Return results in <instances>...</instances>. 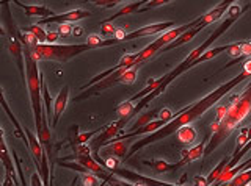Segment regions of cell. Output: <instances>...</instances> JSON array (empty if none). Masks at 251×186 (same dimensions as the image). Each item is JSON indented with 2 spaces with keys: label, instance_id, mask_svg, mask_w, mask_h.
<instances>
[{
  "label": "cell",
  "instance_id": "cell-1",
  "mask_svg": "<svg viewBox=\"0 0 251 186\" xmlns=\"http://www.w3.org/2000/svg\"><path fill=\"white\" fill-rule=\"evenodd\" d=\"M248 79H251V60H247L245 63H243V69L240 71L239 75H235L234 79H231L229 82L223 83L222 86L215 88L212 92H209L207 96H204L201 100H198V102L182 108V110L176 113L175 118H173L170 122L165 124V125H162L159 130L152 131V133H149L146 138H141L135 144H132L127 155H126V160H129L132 155H135L138 150L143 149V147H146L149 144H154V143H159V141H162V139L168 138L170 135H175L176 130L180 128L182 125H188V124H192L193 121L200 119L201 116L209 110V108H212L215 103H218L220 100L227 94V92H231L234 88H237L240 83H243Z\"/></svg>",
  "mask_w": 251,
  "mask_h": 186
},
{
  "label": "cell",
  "instance_id": "cell-2",
  "mask_svg": "<svg viewBox=\"0 0 251 186\" xmlns=\"http://www.w3.org/2000/svg\"><path fill=\"white\" fill-rule=\"evenodd\" d=\"M251 113V82L242 94L235 96L231 103L226 105V111L218 122L212 124V136L204 147V155H210L218 145H222L227 136L248 118Z\"/></svg>",
  "mask_w": 251,
  "mask_h": 186
},
{
  "label": "cell",
  "instance_id": "cell-3",
  "mask_svg": "<svg viewBox=\"0 0 251 186\" xmlns=\"http://www.w3.org/2000/svg\"><path fill=\"white\" fill-rule=\"evenodd\" d=\"M96 45L88 41L82 44H36L31 47V53L36 61H55V63H68L74 57L85 53L88 50H94Z\"/></svg>",
  "mask_w": 251,
  "mask_h": 186
},
{
  "label": "cell",
  "instance_id": "cell-4",
  "mask_svg": "<svg viewBox=\"0 0 251 186\" xmlns=\"http://www.w3.org/2000/svg\"><path fill=\"white\" fill-rule=\"evenodd\" d=\"M135 80H137V67H130V69L121 67L118 71H113L110 75H107L105 79L91 84L90 88H85L82 94H78L74 100H85L88 97L98 96L99 92L112 88L115 84H132Z\"/></svg>",
  "mask_w": 251,
  "mask_h": 186
},
{
  "label": "cell",
  "instance_id": "cell-5",
  "mask_svg": "<svg viewBox=\"0 0 251 186\" xmlns=\"http://www.w3.org/2000/svg\"><path fill=\"white\" fill-rule=\"evenodd\" d=\"M91 13L86 10H73L68 13H61V14H53V16L44 18L38 22V25H47V24H65V22H77L90 18Z\"/></svg>",
  "mask_w": 251,
  "mask_h": 186
},
{
  "label": "cell",
  "instance_id": "cell-6",
  "mask_svg": "<svg viewBox=\"0 0 251 186\" xmlns=\"http://www.w3.org/2000/svg\"><path fill=\"white\" fill-rule=\"evenodd\" d=\"M176 24L175 22H160V24H151V25H146V27H141L135 32H130L129 35L124 36L123 41H132V40H137V38H145V36H152V35H160L167 30L173 28Z\"/></svg>",
  "mask_w": 251,
  "mask_h": 186
},
{
  "label": "cell",
  "instance_id": "cell-7",
  "mask_svg": "<svg viewBox=\"0 0 251 186\" xmlns=\"http://www.w3.org/2000/svg\"><path fill=\"white\" fill-rule=\"evenodd\" d=\"M0 163L3 165V167H5V170H6V177H8V180H6L3 185L18 183V180L14 178V165H13V160H11L10 150H8V145H6V143H5L3 130H0Z\"/></svg>",
  "mask_w": 251,
  "mask_h": 186
},
{
  "label": "cell",
  "instance_id": "cell-8",
  "mask_svg": "<svg viewBox=\"0 0 251 186\" xmlns=\"http://www.w3.org/2000/svg\"><path fill=\"white\" fill-rule=\"evenodd\" d=\"M112 174H115L118 177H123V178H126V180H130L132 183H135V185H170L167 182L155 180V178H149V177H145L141 174H137V172H133V170H130V169L116 167Z\"/></svg>",
  "mask_w": 251,
  "mask_h": 186
},
{
  "label": "cell",
  "instance_id": "cell-9",
  "mask_svg": "<svg viewBox=\"0 0 251 186\" xmlns=\"http://www.w3.org/2000/svg\"><path fill=\"white\" fill-rule=\"evenodd\" d=\"M0 106L3 108V111H5V113H6V116H8V119H10V121H11V124L14 125L16 135H18V136L22 139V143L28 147V139H27V135H25V130H24V127L19 124V121L16 119V116L13 114L11 108H10V105H8L6 99H5V94H3V89H2V88H0Z\"/></svg>",
  "mask_w": 251,
  "mask_h": 186
},
{
  "label": "cell",
  "instance_id": "cell-10",
  "mask_svg": "<svg viewBox=\"0 0 251 186\" xmlns=\"http://www.w3.org/2000/svg\"><path fill=\"white\" fill-rule=\"evenodd\" d=\"M105 149L102 150V155L105 157H116V158H124L126 160V155H127L129 149H130V144L127 139H118V141H112L104 145Z\"/></svg>",
  "mask_w": 251,
  "mask_h": 186
},
{
  "label": "cell",
  "instance_id": "cell-11",
  "mask_svg": "<svg viewBox=\"0 0 251 186\" xmlns=\"http://www.w3.org/2000/svg\"><path fill=\"white\" fill-rule=\"evenodd\" d=\"M68 100H69V86H63V89L60 91L57 99L53 100V114H52V125L53 127L58 125V121L61 118V114L66 110Z\"/></svg>",
  "mask_w": 251,
  "mask_h": 186
},
{
  "label": "cell",
  "instance_id": "cell-12",
  "mask_svg": "<svg viewBox=\"0 0 251 186\" xmlns=\"http://www.w3.org/2000/svg\"><path fill=\"white\" fill-rule=\"evenodd\" d=\"M235 2H237V0H223V2H220L212 11H209V13H206V14H202V16H200L201 24L207 27V25L212 24V22L218 21V19L222 18L223 14L227 11V8H229L231 5H234Z\"/></svg>",
  "mask_w": 251,
  "mask_h": 186
},
{
  "label": "cell",
  "instance_id": "cell-13",
  "mask_svg": "<svg viewBox=\"0 0 251 186\" xmlns=\"http://www.w3.org/2000/svg\"><path fill=\"white\" fill-rule=\"evenodd\" d=\"M202 28H206L204 25H196V27H193V28H190V30H187V32H184L182 35H180L179 38H176L175 41H171L168 45H165V47L160 50V52H168V50H173L175 47H180V45H184V44H187V42H190L193 38L198 35Z\"/></svg>",
  "mask_w": 251,
  "mask_h": 186
},
{
  "label": "cell",
  "instance_id": "cell-14",
  "mask_svg": "<svg viewBox=\"0 0 251 186\" xmlns=\"http://www.w3.org/2000/svg\"><path fill=\"white\" fill-rule=\"evenodd\" d=\"M13 2L18 6H21V8L25 11L27 16H30V18L35 16V18L44 19V18H49V16H53L55 14L50 8H47V6H44V5H25V3L19 2V0H13Z\"/></svg>",
  "mask_w": 251,
  "mask_h": 186
},
{
  "label": "cell",
  "instance_id": "cell-15",
  "mask_svg": "<svg viewBox=\"0 0 251 186\" xmlns=\"http://www.w3.org/2000/svg\"><path fill=\"white\" fill-rule=\"evenodd\" d=\"M206 143H207V141H206ZM206 143L196 144L195 147H192V149H185V150H182V160H180L179 163H176V165H175L176 170H177L179 167H182V166L188 165V163H192V161H195V160L201 158L202 155H204V147H206Z\"/></svg>",
  "mask_w": 251,
  "mask_h": 186
},
{
  "label": "cell",
  "instance_id": "cell-16",
  "mask_svg": "<svg viewBox=\"0 0 251 186\" xmlns=\"http://www.w3.org/2000/svg\"><path fill=\"white\" fill-rule=\"evenodd\" d=\"M141 163H143L145 166L151 167L157 174H167V172H171V170H176L175 165H171V163L165 161V160H151V161L145 160Z\"/></svg>",
  "mask_w": 251,
  "mask_h": 186
},
{
  "label": "cell",
  "instance_id": "cell-17",
  "mask_svg": "<svg viewBox=\"0 0 251 186\" xmlns=\"http://www.w3.org/2000/svg\"><path fill=\"white\" fill-rule=\"evenodd\" d=\"M175 135L177 136V139L182 144H192L196 139V135L198 133H196V128L192 125V124H188V125H182L180 128H177Z\"/></svg>",
  "mask_w": 251,
  "mask_h": 186
},
{
  "label": "cell",
  "instance_id": "cell-18",
  "mask_svg": "<svg viewBox=\"0 0 251 186\" xmlns=\"http://www.w3.org/2000/svg\"><path fill=\"white\" fill-rule=\"evenodd\" d=\"M149 0H138V2H133V3H129V5H126L124 8H121L118 13H115L113 16H110L105 22H113L115 19L118 18H121V16H126V14H130V13H137L141 6H143L145 3H148Z\"/></svg>",
  "mask_w": 251,
  "mask_h": 186
},
{
  "label": "cell",
  "instance_id": "cell-19",
  "mask_svg": "<svg viewBox=\"0 0 251 186\" xmlns=\"http://www.w3.org/2000/svg\"><path fill=\"white\" fill-rule=\"evenodd\" d=\"M227 185L231 186H248L251 185V167L250 169H245V170H240L239 174H235Z\"/></svg>",
  "mask_w": 251,
  "mask_h": 186
},
{
  "label": "cell",
  "instance_id": "cell-20",
  "mask_svg": "<svg viewBox=\"0 0 251 186\" xmlns=\"http://www.w3.org/2000/svg\"><path fill=\"white\" fill-rule=\"evenodd\" d=\"M133 108H135V102H132V100H127V102L118 105L115 113L120 116V119H123V118L130 119V118H133Z\"/></svg>",
  "mask_w": 251,
  "mask_h": 186
},
{
  "label": "cell",
  "instance_id": "cell-21",
  "mask_svg": "<svg viewBox=\"0 0 251 186\" xmlns=\"http://www.w3.org/2000/svg\"><path fill=\"white\" fill-rule=\"evenodd\" d=\"M25 32H30L31 35H33L36 40H38V42L39 44H46L47 41H46V36H47V32L46 30L41 27V25H38V24H35V25H30V27H27V28H24Z\"/></svg>",
  "mask_w": 251,
  "mask_h": 186
},
{
  "label": "cell",
  "instance_id": "cell-22",
  "mask_svg": "<svg viewBox=\"0 0 251 186\" xmlns=\"http://www.w3.org/2000/svg\"><path fill=\"white\" fill-rule=\"evenodd\" d=\"M157 118H159V111H157V110H152V111H148V113H145V114H141L140 118L135 121V124H133L132 130H133V128H137V127H141V125H146L148 122H151V121H154V119H157Z\"/></svg>",
  "mask_w": 251,
  "mask_h": 186
},
{
  "label": "cell",
  "instance_id": "cell-23",
  "mask_svg": "<svg viewBox=\"0 0 251 186\" xmlns=\"http://www.w3.org/2000/svg\"><path fill=\"white\" fill-rule=\"evenodd\" d=\"M229 161V158H223L222 161L218 163V166H215L214 169H212V172L207 175V185H214L215 183V180L220 177V174L223 172V169H225V166H226V163Z\"/></svg>",
  "mask_w": 251,
  "mask_h": 186
},
{
  "label": "cell",
  "instance_id": "cell-24",
  "mask_svg": "<svg viewBox=\"0 0 251 186\" xmlns=\"http://www.w3.org/2000/svg\"><path fill=\"white\" fill-rule=\"evenodd\" d=\"M102 183H104V182H102L96 174H93V172L83 174L82 185H85V186H99V185H102Z\"/></svg>",
  "mask_w": 251,
  "mask_h": 186
},
{
  "label": "cell",
  "instance_id": "cell-25",
  "mask_svg": "<svg viewBox=\"0 0 251 186\" xmlns=\"http://www.w3.org/2000/svg\"><path fill=\"white\" fill-rule=\"evenodd\" d=\"M168 2H171V0H149V2L141 6V8H140L137 13H146V11H149V10L157 8V6H162V5L168 3Z\"/></svg>",
  "mask_w": 251,
  "mask_h": 186
},
{
  "label": "cell",
  "instance_id": "cell-26",
  "mask_svg": "<svg viewBox=\"0 0 251 186\" xmlns=\"http://www.w3.org/2000/svg\"><path fill=\"white\" fill-rule=\"evenodd\" d=\"M248 141H250V138H248V127H245V128H242V130H240V133H239V136H237V145H235V150H234V152L240 150L242 147L245 145Z\"/></svg>",
  "mask_w": 251,
  "mask_h": 186
},
{
  "label": "cell",
  "instance_id": "cell-27",
  "mask_svg": "<svg viewBox=\"0 0 251 186\" xmlns=\"http://www.w3.org/2000/svg\"><path fill=\"white\" fill-rule=\"evenodd\" d=\"M116 33V27L112 24V22H102L100 24V35L107 38V36H113Z\"/></svg>",
  "mask_w": 251,
  "mask_h": 186
},
{
  "label": "cell",
  "instance_id": "cell-28",
  "mask_svg": "<svg viewBox=\"0 0 251 186\" xmlns=\"http://www.w3.org/2000/svg\"><path fill=\"white\" fill-rule=\"evenodd\" d=\"M93 2H94V5L102 6V8H112V6L124 2V0H93Z\"/></svg>",
  "mask_w": 251,
  "mask_h": 186
},
{
  "label": "cell",
  "instance_id": "cell-29",
  "mask_svg": "<svg viewBox=\"0 0 251 186\" xmlns=\"http://www.w3.org/2000/svg\"><path fill=\"white\" fill-rule=\"evenodd\" d=\"M240 45H242V42H232V44H229V49L226 50V53L229 57H232V58L240 57Z\"/></svg>",
  "mask_w": 251,
  "mask_h": 186
},
{
  "label": "cell",
  "instance_id": "cell-30",
  "mask_svg": "<svg viewBox=\"0 0 251 186\" xmlns=\"http://www.w3.org/2000/svg\"><path fill=\"white\" fill-rule=\"evenodd\" d=\"M71 33H73V25H71V22H65V24L58 25V35L60 36H68Z\"/></svg>",
  "mask_w": 251,
  "mask_h": 186
},
{
  "label": "cell",
  "instance_id": "cell-31",
  "mask_svg": "<svg viewBox=\"0 0 251 186\" xmlns=\"http://www.w3.org/2000/svg\"><path fill=\"white\" fill-rule=\"evenodd\" d=\"M105 167L110 170V172H113V170H115L116 167H120V161H118L116 157H108V158L105 160Z\"/></svg>",
  "mask_w": 251,
  "mask_h": 186
},
{
  "label": "cell",
  "instance_id": "cell-32",
  "mask_svg": "<svg viewBox=\"0 0 251 186\" xmlns=\"http://www.w3.org/2000/svg\"><path fill=\"white\" fill-rule=\"evenodd\" d=\"M175 113H173L171 110H168V108H163V110L159 111V119H163L165 122H170L173 118H175Z\"/></svg>",
  "mask_w": 251,
  "mask_h": 186
},
{
  "label": "cell",
  "instance_id": "cell-33",
  "mask_svg": "<svg viewBox=\"0 0 251 186\" xmlns=\"http://www.w3.org/2000/svg\"><path fill=\"white\" fill-rule=\"evenodd\" d=\"M240 57H251V42L250 41H242Z\"/></svg>",
  "mask_w": 251,
  "mask_h": 186
},
{
  "label": "cell",
  "instance_id": "cell-34",
  "mask_svg": "<svg viewBox=\"0 0 251 186\" xmlns=\"http://www.w3.org/2000/svg\"><path fill=\"white\" fill-rule=\"evenodd\" d=\"M58 36H60L58 32H47V36H46L47 44H57Z\"/></svg>",
  "mask_w": 251,
  "mask_h": 186
},
{
  "label": "cell",
  "instance_id": "cell-35",
  "mask_svg": "<svg viewBox=\"0 0 251 186\" xmlns=\"http://www.w3.org/2000/svg\"><path fill=\"white\" fill-rule=\"evenodd\" d=\"M195 185H202V186H207V178H204V177H200V175H196L195 177V180H193Z\"/></svg>",
  "mask_w": 251,
  "mask_h": 186
},
{
  "label": "cell",
  "instance_id": "cell-36",
  "mask_svg": "<svg viewBox=\"0 0 251 186\" xmlns=\"http://www.w3.org/2000/svg\"><path fill=\"white\" fill-rule=\"evenodd\" d=\"M31 185H43V182H41V178H39V172L38 174H33V178H31Z\"/></svg>",
  "mask_w": 251,
  "mask_h": 186
},
{
  "label": "cell",
  "instance_id": "cell-37",
  "mask_svg": "<svg viewBox=\"0 0 251 186\" xmlns=\"http://www.w3.org/2000/svg\"><path fill=\"white\" fill-rule=\"evenodd\" d=\"M82 32H83V30H82V28H78V27H77V28H73V33H74V35H80Z\"/></svg>",
  "mask_w": 251,
  "mask_h": 186
},
{
  "label": "cell",
  "instance_id": "cell-38",
  "mask_svg": "<svg viewBox=\"0 0 251 186\" xmlns=\"http://www.w3.org/2000/svg\"><path fill=\"white\" fill-rule=\"evenodd\" d=\"M0 36H6V30H3L2 25H0Z\"/></svg>",
  "mask_w": 251,
  "mask_h": 186
},
{
  "label": "cell",
  "instance_id": "cell-39",
  "mask_svg": "<svg viewBox=\"0 0 251 186\" xmlns=\"http://www.w3.org/2000/svg\"><path fill=\"white\" fill-rule=\"evenodd\" d=\"M5 2H10V0H0V6H2V5H3Z\"/></svg>",
  "mask_w": 251,
  "mask_h": 186
},
{
  "label": "cell",
  "instance_id": "cell-40",
  "mask_svg": "<svg viewBox=\"0 0 251 186\" xmlns=\"http://www.w3.org/2000/svg\"><path fill=\"white\" fill-rule=\"evenodd\" d=\"M10 2H13V0H10Z\"/></svg>",
  "mask_w": 251,
  "mask_h": 186
},
{
  "label": "cell",
  "instance_id": "cell-41",
  "mask_svg": "<svg viewBox=\"0 0 251 186\" xmlns=\"http://www.w3.org/2000/svg\"><path fill=\"white\" fill-rule=\"evenodd\" d=\"M0 130H2V128H0Z\"/></svg>",
  "mask_w": 251,
  "mask_h": 186
},
{
  "label": "cell",
  "instance_id": "cell-42",
  "mask_svg": "<svg viewBox=\"0 0 251 186\" xmlns=\"http://www.w3.org/2000/svg\"><path fill=\"white\" fill-rule=\"evenodd\" d=\"M250 42H251V41H250Z\"/></svg>",
  "mask_w": 251,
  "mask_h": 186
}]
</instances>
